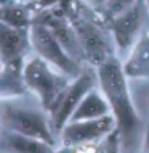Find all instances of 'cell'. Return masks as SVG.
Segmentation results:
<instances>
[{
  "label": "cell",
  "mask_w": 149,
  "mask_h": 153,
  "mask_svg": "<svg viewBox=\"0 0 149 153\" xmlns=\"http://www.w3.org/2000/svg\"><path fill=\"white\" fill-rule=\"evenodd\" d=\"M98 85L111 106V114L117 124L122 153H138L141 145L146 118L139 114L130 92V81L123 73L122 60L112 55L96 66Z\"/></svg>",
  "instance_id": "obj_1"
},
{
  "label": "cell",
  "mask_w": 149,
  "mask_h": 153,
  "mask_svg": "<svg viewBox=\"0 0 149 153\" xmlns=\"http://www.w3.org/2000/svg\"><path fill=\"white\" fill-rule=\"evenodd\" d=\"M59 7L76 31L87 65L96 68L109 56L117 55L104 16L92 3L85 0H59Z\"/></svg>",
  "instance_id": "obj_2"
},
{
  "label": "cell",
  "mask_w": 149,
  "mask_h": 153,
  "mask_svg": "<svg viewBox=\"0 0 149 153\" xmlns=\"http://www.w3.org/2000/svg\"><path fill=\"white\" fill-rule=\"evenodd\" d=\"M29 95L0 102V127L59 147L48 111L39 102H27Z\"/></svg>",
  "instance_id": "obj_3"
},
{
  "label": "cell",
  "mask_w": 149,
  "mask_h": 153,
  "mask_svg": "<svg viewBox=\"0 0 149 153\" xmlns=\"http://www.w3.org/2000/svg\"><path fill=\"white\" fill-rule=\"evenodd\" d=\"M21 74L29 94L48 111V114L51 113V110L59 102L61 95L74 79L35 53H31L26 58Z\"/></svg>",
  "instance_id": "obj_4"
},
{
  "label": "cell",
  "mask_w": 149,
  "mask_h": 153,
  "mask_svg": "<svg viewBox=\"0 0 149 153\" xmlns=\"http://www.w3.org/2000/svg\"><path fill=\"white\" fill-rule=\"evenodd\" d=\"M119 58H123L143 34L149 32V8L146 0H136L120 13L106 19Z\"/></svg>",
  "instance_id": "obj_5"
},
{
  "label": "cell",
  "mask_w": 149,
  "mask_h": 153,
  "mask_svg": "<svg viewBox=\"0 0 149 153\" xmlns=\"http://www.w3.org/2000/svg\"><path fill=\"white\" fill-rule=\"evenodd\" d=\"M29 34H31L32 53L39 55L40 58L48 61L51 66H55L61 73L68 74L69 77H77L82 73L85 65L74 60L43 23L34 19L29 27Z\"/></svg>",
  "instance_id": "obj_6"
},
{
  "label": "cell",
  "mask_w": 149,
  "mask_h": 153,
  "mask_svg": "<svg viewBox=\"0 0 149 153\" xmlns=\"http://www.w3.org/2000/svg\"><path fill=\"white\" fill-rule=\"evenodd\" d=\"M117 129L112 114H106L93 119H77L68 121L58 132L59 147H79L85 143H96L104 140Z\"/></svg>",
  "instance_id": "obj_7"
},
{
  "label": "cell",
  "mask_w": 149,
  "mask_h": 153,
  "mask_svg": "<svg viewBox=\"0 0 149 153\" xmlns=\"http://www.w3.org/2000/svg\"><path fill=\"white\" fill-rule=\"evenodd\" d=\"M98 85V76H96V68L92 65H85L82 73L77 77H74L71 84L68 85V89L64 90V94L61 95L59 102L56 103V106L51 110L50 118H51V124L55 127L56 134L59 129L64 126L66 123L71 119V114L74 110L77 108V105L82 102V98L88 94V90Z\"/></svg>",
  "instance_id": "obj_8"
},
{
  "label": "cell",
  "mask_w": 149,
  "mask_h": 153,
  "mask_svg": "<svg viewBox=\"0 0 149 153\" xmlns=\"http://www.w3.org/2000/svg\"><path fill=\"white\" fill-rule=\"evenodd\" d=\"M32 53L29 27H18L0 19V61L23 66Z\"/></svg>",
  "instance_id": "obj_9"
},
{
  "label": "cell",
  "mask_w": 149,
  "mask_h": 153,
  "mask_svg": "<svg viewBox=\"0 0 149 153\" xmlns=\"http://www.w3.org/2000/svg\"><path fill=\"white\" fill-rule=\"evenodd\" d=\"M122 68L130 82H149V32L139 37L122 58Z\"/></svg>",
  "instance_id": "obj_10"
},
{
  "label": "cell",
  "mask_w": 149,
  "mask_h": 153,
  "mask_svg": "<svg viewBox=\"0 0 149 153\" xmlns=\"http://www.w3.org/2000/svg\"><path fill=\"white\" fill-rule=\"evenodd\" d=\"M58 147L0 127V153H56Z\"/></svg>",
  "instance_id": "obj_11"
},
{
  "label": "cell",
  "mask_w": 149,
  "mask_h": 153,
  "mask_svg": "<svg viewBox=\"0 0 149 153\" xmlns=\"http://www.w3.org/2000/svg\"><path fill=\"white\" fill-rule=\"evenodd\" d=\"M111 114V106L107 103V98L104 97L103 90L99 85L88 90V94L82 98V102L77 105L71 114L69 121H77V119H93V118H101Z\"/></svg>",
  "instance_id": "obj_12"
},
{
  "label": "cell",
  "mask_w": 149,
  "mask_h": 153,
  "mask_svg": "<svg viewBox=\"0 0 149 153\" xmlns=\"http://www.w3.org/2000/svg\"><path fill=\"white\" fill-rule=\"evenodd\" d=\"M23 66L3 65L0 69V102L29 95V90L23 81Z\"/></svg>",
  "instance_id": "obj_13"
},
{
  "label": "cell",
  "mask_w": 149,
  "mask_h": 153,
  "mask_svg": "<svg viewBox=\"0 0 149 153\" xmlns=\"http://www.w3.org/2000/svg\"><path fill=\"white\" fill-rule=\"evenodd\" d=\"M138 153H149V118H146L143 139H141V145H139V152Z\"/></svg>",
  "instance_id": "obj_14"
},
{
  "label": "cell",
  "mask_w": 149,
  "mask_h": 153,
  "mask_svg": "<svg viewBox=\"0 0 149 153\" xmlns=\"http://www.w3.org/2000/svg\"><path fill=\"white\" fill-rule=\"evenodd\" d=\"M103 2H104V0H95V2H93V7H95V8H96V10H98V8L103 5Z\"/></svg>",
  "instance_id": "obj_15"
},
{
  "label": "cell",
  "mask_w": 149,
  "mask_h": 153,
  "mask_svg": "<svg viewBox=\"0 0 149 153\" xmlns=\"http://www.w3.org/2000/svg\"><path fill=\"white\" fill-rule=\"evenodd\" d=\"M16 2H23V0H0V3H16Z\"/></svg>",
  "instance_id": "obj_16"
},
{
  "label": "cell",
  "mask_w": 149,
  "mask_h": 153,
  "mask_svg": "<svg viewBox=\"0 0 149 153\" xmlns=\"http://www.w3.org/2000/svg\"><path fill=\"white\" fill-rule=\"evenodd\" d=\"M85 2H88V3H92V5H93V2H95V0H85Z\"/></svg>",
  "instance_id": "obj_17"
},
{
  "label": "cell",
  "mask_w": 149,
  "mask_h": 153,
  "mask_svg": "<svg viewBox=\"0 0 149 153\" xmlns=\"http://www.w3.org/2000/svg\"><path fill=\"white\" fill-rule=\"evenodd\" d=\"M3 68V63H2V61H0V69H2Z\"/></svg>",
  "instance_id": "obj_18"
},
{
  "label": "cell",
  "mask_w": 149,
  "mask_h": 153,
  "mask_svg": "<svg viewBox=\"0 0 149 153\" xmlns=\"http://www.w3.org/2000/svg\"><path fill=\"white\" fill-rule=\"evenodd\" d=\"M146 5H148V8H149V0H146Z\"/></svg>",
  "instance_id": "obj_19"
},
{
  "label": "cell",
  "mask_w": 149,
  "mask_h": 153,
  "mask_svg": "<svg viewBox=\"0 0 149 153\" xmlns=\"http://www.w3.org/2000/svg\"><path fill=\"white\" fill-rule=\"evenodd\" d=\"M148 110H149V103H148Z\"/></svg>",
  "instance_id": "obj_20"
}]
</instances>
